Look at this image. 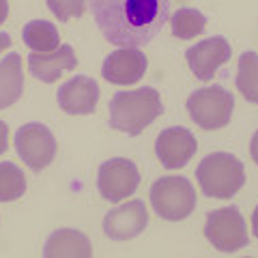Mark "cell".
Wrapping results in <instances>:
<instances>
[{
	"label": "cell",
	"instance_id": "obj_1",
	"mask_svg": "<svg viewBox=\"0 0 258 258\" xmlns=\"http://www.w3.org/2000/svg\"><path fill=\"white\" fill-rule=\"evenodd\" d=\"M172 0H88L93 20L116 47H142L170 20Z\"/></svg>",
	"mask_w": 258,
	"mask_h": 258
},
{
	"label": "cell",
	"instance_id": "obj_2",
	"mask_svg": "<svg viewBox=\"0 0 258 258\" xmlns=\"http://www.w3.org/2000/svg\"><path fill=\"white\" fill-rule=\"evenodd\" d=\"M110 127L129 136H140L153 120L164 114V103L155 88L142 86L120 91L110 99Z\"/></svg>",
	"mask_w": 258,
	"mask_h": 258
},
{
	"label": "cell",
	"instance_id": "obj_3",
	"mask_svg": "<svg viewBox=\"0 0 258 258\" xmlns=\"http://www.w3.org/2000/svg\"><path fill=\"white\" fill-rule=\"evenodd\" d=\"M196 179L205 196L228 200L243 187L245 168L230 153H211L198 164Z\"/></svg>",
	"mask_w": 258,
	"mask_h": 258
},
{
	"label": "cell",
	"instance_id": "obj_4",
	"mask_svg": "<svg viewBox=\"0 0 258 258\" xmlns=\"http://www.w3.org/2000/svg\"><path fill=\"white\" fill-rule=\"evenodd\" d=\"M187 112L191 120L207 132H215L230 123L235 97L224 86H205L187 97Z\"/></svg>",
	"mask_w": 258,
	"mask_h": 258
},
{
	"label": "cell",
	"instance_id": "obj_5",
	"mask_svg": "<svg viewBox=\"0 0 258 258\" xmlns=\"http://www.w3.org/2000/svg\"><path fill=\"white\" fill-rule=\"evenodd\" d=\"M151 205L159 217L179 222L196 209V189L185 176H161L151 187Z\"/></svg>",
	"mask_w": 258,
	"mask_h": 258
},
{
	"label": "cell",
	"instance_id": "obj_6",
	"mask_svg": "<svg viewBox=\"0 0 258 258\" xmlns=\"http://www.w3.org/2000/svg\"><path fill=\"white\" fill-rule=\"evenodd\" d=\"M205 237L220 252H237L249 243L247 224L237 207L215 209L207 215Z\"/></svg>",
	"mask_w": 258,
	"mask_h": 258
},
{
	"label": "cell",
	"instance_id": "obj_7",
	"mask_svg": "<svg viewBox=\"0 0 258 258\" xmlns=\"http://www.w3.org/2000/svg\"><path fill=\"white\" fill-rule=\"evenodd\" d=\"M15 151L30 170H43L56 157V138L43 123H26L15 132Z\"/></svg>",
	"mask_w": 258,
	"mask_h": 258
},
{
	"label": "cell",
	"instance_id": "obj_8",
	"mask_svg": "<svg viewBox=\"0 0 258 258\" xmlns=\"http://www.w3.org/2000/svg\"><path fill=\"white\" fill-rule=\"evenodd\" d=\"M140 185L138 166L132 159L112 157L103 161L97 172V189L108 203H120L129 198Z\"/></svg>",
	"mask_w": 258,
	"mask_h": 258
},
{
	"label": "cell",
	"instance_id": "obj_9",
	"mask_svg": "<svg viewBox=\"0 0 258 258\" xmlns=\"http://www.w3.org/2000/svg\"><path fill=\"white\" fill-rule=\"evenodd\" d=\"M198 142L187 127H168L157 136L155 155L166 170H181L196 155Z\"/></svg>",
	"mask_w": 258,
	"mask_h": 258
},
{
	"label": "cell",
	"instance_id": "obj_10",
	"mask_svg": "<svg viewBox=\"0 0 258 258\" xmlns=\"http://www.w3.org/2000/svg\"><path fill=\"white\" fill-rule=\"evenodd\" d=\"M149 69L147 54L140 52L138 47H118L112 52L101 67V76L106 82L116 86H129L140 82L142 76Z\"/></svg>",
	"mask_w": 258,
	"mask_h": 258
},
{
	"label": "cell",
	"instance_id": "obj_11",
	"mask_svg": "<svg viewBox=\"0 0 258 258\" xmlns=\"http://www.w3.org/2000/svg\"><path fill=\"white\" fill-rule=\"evenodd\" d=\"M232 56L230 43L226 41L224 37H209L198 41L196 45H191L187 52H185V58L191 69V74L196 76L203 82L213 80L217 69L222 67L224 62H228Z\"/></svg>",
	"mask_w": 258,
	"mask_h": 258
},
{
	"label": "cell",
	"instance_id": "obj_12",
	"mask_svg": "<svg viewBox=\"0 0 258 258\" xmlns=\"http://www.w3.org/2000/svg\"><path fill=\"white\" fill-rule=\"evenodd\" d=\"M149 224V211L142 200H129V203L114 207L103 217V232L112 241H129L136 239Z\"/></svg>",
	"mask_w": 258,
	"mask_h": 258
},
{
	"label": "cell",
	"instance_id": "obj_13",
	"mask_svg": "<svg viewBox=\"0 0 258 258\" xmlns=\"http://www.w3.org/2000/svg\"><path fill=\"white\" fill-rule=\"evenodd\" d=\"M56 99H58L60 110L67 112V114H93L97 101H99V84L88 76H76L67 80L62 86H58Z\"/></svg>",
	"mask_w": 258,
	"mask_h": 258
},
{
	"label": "cell",
	"instance_id": "obj_14",
	"mask_svg": "<svg viewBox=\"0 0 258 258\" xmlns=\"http://www.w3.org/2000/svg\"><path fill=\"white\" fill-rule=\"evenodd\" d=\"M78 67V58L74 54V47L69 43L60 45L54 52H32L28 56V69L37 80H41L45 84H52L60 78L62 71H71Z\"/></svg>",
	"mask_w": 258,
	"mask_h": 258
},
{
	"label": "cell",
	"instance_id": "obj_15",
	"mask_svg": "<svg viewBox=\"0 0 258 258\" xmlns=\"http://www.w3.org/2000/svg\"><path fill=\"white\" fill-rule=\"evenodd\" d=\"M93 247L84 232L74 228H60L47 237L43 245L45 258H91Z\"/></svg>",
	"mask_w": 258,
	"mask_h": 258
},
{
	"label": "cell",
	"instance_id": "obj_16",
	"mask_svg": "<svg viewBox=\"0 0 258 258\" xmlns=\"http://www.w3.org/2000/svg\"><path fill=\"white\" fill-rule=\"evenodd\" d=\"M24 93V69L18 52L7 54L0 60V110L13 106Z\"/></svg>",
	"mask_w": 258,
	"mask_h": 258
},
{
	"label": "cell",
	"instance_id": "obj_17",
	"mask_svg": "<svg viewBox=\"0 0 258 258\" xmlns=\"http://www.w3.org/2000/svg\"><path fill=\"white\" fill-rule=\"evenodd\" d=\"M22 39L32 52H54L60 47V37L58 30L52 22L47 20H32L28 22L22 30Z\"/></svg>",
	"mask_w": 258,
	"mask_h": 258
},
{
	"label": "cell",
	"instance_id": "obj_18",
	"mask_svg": "<svg viewBox=\"0 0 258 258\" xmlns=\"http://www.w3.org/2000/svg\"><path fill=\"white\" fill-rule=\"evenodd\" d=\"M237 88L249 103L258 106V54L252 50L239 56Z\"/></svg>",
	"mask_w": 258,
	"mask_h": 258
},
{
	"label": "cell",
	"instance_id": "obj_19",
	"mask_svg": "<svg viewBox=\"0 0 258 258\" xmlns=\"http://www.w3.org/2000/svg\"><path fill=\"white\" fill-rule=\"evenodd\" d=\"M207 26V18L205 13H200L198 9H189V7H183L176 13L170 15V28L172 35L176 39H194L198 37L200 32Z\"/></svg>",
	"mask_w": 258,
	"mask_h": 258
},
{
	"label": "cell",
	"instance_id": "obj_20",
	"mask_svg": "<svg viewBox=\"0 0 258 258\" xmlns=\"http://www.w3.org/2000/svg\"><path fill=\"white\" fill-rule=\"evenodd\" d=\"M26 194V174L11 161L0 164V203H13Z\"/></svg>",
	"mask_w": 258,
	"mask_h": 258
},
{
	"label": "cell",
	"instance_id": "obj_21",
	"mask_svg": "<svg viewBox=\"0 0 258 258\" xmlns=\"http://www.w3.org/2000/svg\"><path fill=\"white\" fill-rule=\"evenodd\" d=\"M86 0H45L47 9H50L60 22H69L74 18H82Z\"/></svg>",
	"mask_w": 258,
	"mask_h": 258
},
{
	"label": "cell",
	"instance_id": "obj_22",
	"mask_svg": "<svg viewBox=\"0 0 258 258\" xmlns=\"http://www.w3.org/2000/svg\"><path fill=\"white\" fill-rule=\"evenodd\" d=\"M7 149H9V127L5 120H0V155H5Z\"/></svg>",
	"mask_w": 258,
	"mask_h": 258
},
{
	"label": "cell",
	"instance_id": "obj_23",
	"mask_svg": "<svg viewBox=\"0 0 258 258\" xmlns=\"http://www.w3.org/2000/svg\"><path fill=\"white\" fill-rule=\"evenodd\" d=\"M249 155H252V159L258 164V129H256V134L252 136V142H249Z\"/></svg>",
	"mask_w": 258,
	"mask_h": 258
},
{
	"label": "cell",
	"instance_id": "obj_24",
	"mask_svg": "<svg viewBox=\"0 0 258 258\" xmlns=\"http://www.w3.org/2000/svg\"><path fill=\"white\" fill-rule=\"evenodd\" d=\"M9 18V0H0V24Z\"/></svg>",
	"mask_w": 258,
	"mask_h": 258
},
{
	"label": "cell",
	"instance_id": "obj_25",
	"mask_svg": "<svg viewBox=\"0 0 258 258\" xmlns=\"http://www.w3.org/2000/svg\"><path fill=\"white\" fill-rule=\"evenodd\" d=\"M9 45H11V37H9V32H0V52H5Z\"/></svg>",
	"mask_w": 258,
	"mask_h": 258
},
{
	"label": "cell",
	"instance_id": "obj_26",
	"mask_svg": "<svg viewBox=\"0 0 258 258\" xmlns=\"http://www.w3.org/2000/svg\"><path fill=\"white\" fill-rule=\"evenodd\" d=\"M252 232H254V237L258 239V207L254 209V213H252Z\"/></svg>",
	"mask_w": 258,
	"mask_h": 258
}]
</instances>
